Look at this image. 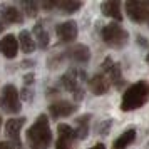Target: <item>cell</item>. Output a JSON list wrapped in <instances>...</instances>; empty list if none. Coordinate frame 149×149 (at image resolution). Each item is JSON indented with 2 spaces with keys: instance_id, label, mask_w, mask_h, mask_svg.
Returning a JSON list of instances; mask_svg holds the SVG:
<instances>
[{
  "instance_id": "obj_1",
  "label": "cell",
  "mask_w": 149,
  "mask_h": 149,
  "mask_svg": "<svg viewBox=\"0 0 149 149\" xmlns=\"http://www.w3.org/2000/svg\"><path fill=\"white\" fill-rule=\"evenodd\" d=\"M52 142V132L45 114L37 116L35 122L27 131V144L30 149H49Z\"/></svg>"
},
{
  "instance_id": "obj_18",
  "label": "cell",
  "mask_w": 149,
  "mask_h": 149,
  "mask_svg": "<svg viewBox=\"0 0 149 149\" xmlns=\"http://www.w3.org/2000/svg\"><path fill=\"white\" fill-rule=\"evenodd\" d=\"M136 141V129H127L124 131L114 142H112V149H126L127 146H131Z\"/></svg>"
},
{
  "instance_id": "obj_16",
  "label": "cell",
  "mask_w": 149,
  "mask_h": 149,
  "mask_svg": "<svg viewBox=\"0 0 149 149\" xmlns=\"http://www.w3.org/2000/svg\"><path fill=\"white\" fill-rule=\"evenodd\" d=\"M102 14L106 17H111L114 19L116 22L122 20V12H121V2L119 0H109V2H104L101 5Z\"/></svg>"
},
{
  "instance_id": "obj_3",
  "label": "cell",
  "mask_w": 149,
  "mask_h": 149,
  "mask_svg": "<svg viewBox=\"0 0 149 149\" xmlns=\"http://www.w3.org/2000/svg\"><path fill=\"white\" fill-rule=\"evenodd\" d=\"M84 79H86V72L77 67H72L61 77V86L65 91L72 92L75 101H82L84 94H86V91H84Z\"/></svg>"
},
{
  "instance_id": "obj_29",
  "label": "cell",
  "mask_w": 149,
  "mask_h": 149,
  "mask_svg": "<svg viewBox=\"0 0 149 149\" xmlns=\"http://www.w3.org/2000/svg\"><path fill=\"white\" fill-rule=\"evenodd\" d=\"M146 22H148V25H149V15H148V20H146Z\"/></svg>"
},
{
  "instance_id": "obj_5",
  "label": "cell",
  "mask_w": 149,
  "mask_h": 149,
  "mask_svg": "<svg viewBox=\"0 0 149 149\" xmlns=\"http://www.w3.org/2000/svg\"><path fill=\"white\" fill-rule=\"evenodd\" d=\"M0 107L3 112L7 114H17L20 112V95H19V89L12 86V84H7L2 89V94H0Z\"/></svg>"
},
{
  "instance_id": "obj_22",
  "label": "cell",
  "mask_w": 149,
  "mask_h": 149,
  "mask_svg": "<svg viewBox=\"0 0 149 149\" xmlns=\"http://www.w3.org/2000/svg\"><path fill=\"white\" fill-rule=\"evenodd\" d=\"M20 7L24 8V12H25L29 17H35V15L39 14L40 3H37V2H20Z\"/></svg>"
},
{
  "instance_id": "obj_27",
  "label": "cell",
  "mask_w": 149,
  "mask_h": 149,
  "mask_svg": "<svg viewBox=\"0 0 149 149\" xmlns=\"http://www.w3.org/2000/svg\"><path fill=\"white\" fill-rule=\"evenodd\" d=\"M3 29H5V24H3V20H2V17H0V34L3 32Z\"/></svg>"
},
{
  "instance_id": "obj_24",
  "label": "cell",
  "mask_w": 149,
  "mask_h": 149,
  "mask_svg": "<svg viewBox=\"0 0 149 149\" xmlns=\"http://www.w3.org/2000/svg\"><path fill=\"white\" fill-rule=\"evenodd\" d=\"M24 82H25V86H32V84H34V74H32V72H30V74H27L25 75V77H24Z\"/></svg>"
},
{
  "instance_id": "obj_11",
  "label": "cell",
  "mask_w": 149,
  "mask_h": 149,
  "mask_svg": "<svg viewBox=\"0 0 149 149\" xmlns=\"http://www.w3.org/2000/svg\"><path fill=\"white\" fill-rule=\"evenodd\" d=\"M62 55H64L65 61H70V62H74V64H86L91 59V50H89L87 45L75 44L72 47H69Z\"/></svg>"
},
{
  "instance_id": "obj_7",
  "label": "cell",
  "mask_w": 149,
  "mask_h": 149,
  "mask_svg": "<svg viewBox=\"0 0 149 149\" xmlns=\"http://www.w3.org/2000/svg\"><path fill=\"white\" fill-rule=\"evenodd\" d=\"M126 14L132 22H146L149 15V0H127L126 2Z\"/></svg>"
},
{
  "instance_id": "obj_10",
  "label": "cell",
  "mask_w": 149,
  "mask_h": 149,
  "mask_svg": "<svg viewBox=\"0 0 149 149\" xmlns=\"http://www.w3.org/2000/svg\"><path fill=\"white\" fill-rule=\"evenodd\" d=\"M55 34L59 37V42L61 44H70L77 39V24L74 20H67V22H62L55 27Z\"/></svg>"
},
{
  "instance_id": "obj_19",
  "label": "cell",
  "mask_w": 149,
  "mask_h": 149,
  "mask_svg": "<svg viewBox=\"0 0 149 149\" xmlns=\"http://www.w3.org/2000/svg\"><path fill=\"white\" fill-rule=\"evenodd\" d=\"M89 122H91V114H84L75 119V137L77 139H86L89 136Z\"/></svg>"
},
{
  "instance_id": "obj_25",
  "label": "cell",
  "mask_w": 149,
  "mask_h": 149,
  "mask_svg": "<svg viewBox=\"0 0 149 149\" xmlns=\"http://www.w3.org/2000/svg\"><path fill=\"white\" fill-rule=\"evenodd\" d=\"M0 149H15L10 142H0Z\"/></svg>"
},
{
  "instance_id": "obj_9",
  "label": "cell",
  "mask_w": 149,
  "mask_h": 149,
  "mask_svg": "<svg viewBox=\"0 0 149 149\" xmlns=\"http://www.w3.org/2000/svg\"><path fill=\"white\" fill-rule=\"evenodd\" d=\"M25 124V117H15V119H8L5 124V134L10 139V144L14 148L20 149L22 142H20V131Z\"/></svg>"
},
{
  "instance_id": "obj_14",
  "label": "cell",
  "mask_w": 149,
  "mask_h": 149,
  "mask_svg": "<svg viewBox=\"0 0 149 149\" xmlns=\"http://www.w3.org/2000/svg\"><path fill=\"white\" fill-rule=\"evenodd\" d=\"M19 50V39L14 34H7L0 40V54L7 59H15Z\"/></svg>"
},
{
  "instance_id": "obj_21",
  "label": "cell",
  "mask_w": 149,
  "mask_h": 149,
  "mask_svg": "<svg viewBox=\"0 0 149 149\" xmlns=\"http://www.w3.org/2000/svg\"><path fill=\"white\" fill-rule=\"evenodd\" d=\"M81 7H82V3L77 2V0H59L57 2V8L62 10L64 14H74Z\"/></svg>"
},
{
  "instance_id": "obj_12",
  "label": "cell",
  "mask_w": 149,
  "mask_h": 149,
  "mask_svg": "<svg viewBox=\"0 0 149 149\" xmlns=\"http://www.w3.org/2000/svg\"><path fill=\"white\" fill-rule=\"evenodd\" d=\"M77 111V106L74 102L69 101H55L49 106V112L54 119H61V117H69Z\"/></svg>"
},
{
  "instance_id": "obj_6",
  "label": "cell",
  "mask_w": 149,
  "mask_h": 149,
  "mask_svg": "<svg viewBox=\"0 0 149 149\" xmlns=\"http://www.w3.org/2000/svg\"><path fill=\"white\" fill-rule=\"evenodd\" d=\"M101 70H102V74L107 77L109 84H112L116 89H122V86H124L126 81H124V77H122L121 64L114 62L111 57H106L104 62H102V65H101Z\"/></svg>"
},
{
  "instance_id": "obj_23",
  "label": "cell",
  "mask_w": 149,
  "mask_h": 149,
  "mask_svg": "<svg viewBox=\"0 0 149 149\" xmlns=\"http://www.w3.org/2000/svg\"><path fill=\"white\" fill-rule=\"evenodd\" d=\"M111 126H112V122H111V119L109 121H104L101 124V127H99V132H101L102 136H106L109 132V129H111Z\"/></svg>"
},
{
  "instance_id": "obj_28",
  "label": "cell",
  "mask_w": 149,
  "mask_h": 149,
  "mask_svg": "<svg viewBox=\"0 0 149 149\" xmlns=\"http://www.w3.org/2000/svg\"><path fill=\"white\" fill-rule=\"evenodd\" d=\"M146 62L149 64V52H148V55H146Z\"/></svg>"
},
{
  "instance_id": "obj_20",
  "label": "cell",
  "mask_w": 149,
  "mask_h": 149,
  "mask_svg": "<svg viewBox=\"0 0 149 149\" xmlns=\"http://www.w3.org/2000/svg\"><path fill=\"white\" fill-rule=\"evenodd\" d=\"M19 44H20V49L24 54H32L35 50V40L34 37H32V34L29 32V30H22L20 35H19Z\"/></svg>"
},
{
  "instance_id": "obj_4",
  "label": "cell",
  "mask_w": 149,
  "mask_h": 149,
  "mask_svg": "<svg viewBox=\"0 0 149 149\" xmlns=\"http://www.w3.org/2000/svg\"><path fill=\"white\" fill-rule=\"evenodd\" d=\"M101 37L109 47L121 49L127 44L129 34H127V30L122 29V25H119V24H107V25L102 27Z\"/></svg>"
},
{
  "instance_id": "obj_13",
  "label": "cell",
  "mask_w": 149,
  "mask_h": 149,
  "mask_svg": "<svg viewBox=\"0 0 149 149\" xmlns=\"http://www.w3.org/2000/svg\"><path fill=\"white\" fill-rule=\"evenodd\" d=\"M0 17L3 24H22L24 22L22 12L10 3H0Z\"/></svg>"
},
{
  "instance_id": "obj_30",
  "label": "cell",
  "mask_w": 149,
  "mask_h": 149,
  "mask_svg": "<svg viewBox=\"0 0 149 149\" xmlns=\"http://www.w3.org/2000/svg\"><path fill=\"white\" fill-rule=\"evenodd\" d=\"M0 126H2V117H0Z\"/></svg>"
},
{
  "instance_id": "obj_2",
  "label": "cell",
  "mask_w": 149,
  "mask_h": 149,
  "mask_svg": "<svg viewBox=\"0 0 149 149\" xmlns=\"http://www.w3.org/2000/svg\"><path fill=\"white\" fill-rule=\"evenodd\" d=\"M149 101V84L146 81H139L132 84L131 87L126 89V92L122 94L121 101V111L129 112L136 109L142 107Z\"/></svg>"
},
{
  "instance_id": "obj_26",
  "label": "cell",
  "mask_w": 149,
  "mask_h": 149,
  "mask_svg": "<svg viewBox=\"0 0 149 149\" xmlns=\"http://www.w3.org/2000/svg\"><path fill=\"white\" fill-rule=\"evenodd\" d=\"M89 149H106V146H104L102 142H97L95 146H92V148H89Z\"/></svg>"
},
{
  "instance_id": "obj_8",
  "label": "cell",
  "mask_w": 149,
  "mask_h": 149,
  "mask_svg": "<svg viewBox=\"0 0 149 149\" xmlns=\"http://www.w3.org/2000/svg\"><path fill=\"white\" fill-rule=\"evenodd\" d=\"M57 141H55V149H75V132L74 127L67 124H59L57 126Z\"/></svg>"
},
{
  "instance_id": "obj_15",
  "label": "cell",
  "mask_w": 149,
  "mask_h": 149,
  "mask_svg": "<svg viewBox=\"0 0 149 149\" xmlns=\"http://www.w3.org/2000/svg\"><path fill=\"white\" fill-rule=\"evenodd\" d=\"M109 87H111V84H109L107 77L102 74V72L92 75V77L89 79V89H91V91H92V94H95V95L107 94Z\"/></svg>"
},
{
  "instance_id": "obj_17",
  "label": "cell",
  "mask_w": 149,
  "mask_h": 149,
  "mask_svg": "<svg viewBox=\"0 0 149 149\" xmlns=\"http://www.w3.org/2000/svg\"><path fill=\"white\" fill-rule=\"evenodd\" d=\"M34 40L37 42V45L40 49H47L49 44H50V35H49L47 29L44 27V24L42 22H37L34 27Z\"/></svg>"
}]
</instances>
